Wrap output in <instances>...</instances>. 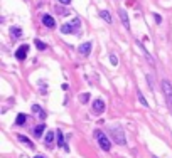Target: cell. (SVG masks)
Masks as SVG:
<instances>
[{
  "label": "cell",
  "instance_id": "9",
  "mask_svg": "<svg viewBox=\"0 0 172 158\" xmlns=\"http://www.w3.org/2000/svg\"><path fill=\"white\" fill-rule=\"evenodd\" d=\"M78 52L81 54V56H89V52H91V42H85V44H81L79 47H78Z\"/></svg>",
  "mask_w": 172,
  "mask_h": 158
},
{
  "label": "cell",
  "instance_id": "19",
  "mask_svg": "<svg viewBox=\"0 0 172 158\" xmlns=\"http://www.w3.org/2000/svg\"><path fill=\"white\" fill-rule=\"evenodd\" d=\"M36 47H37L39 50H46L47 49V44L42 42V40H39V39H36Z\"/></svg>",
  "mask_w": 172,
  "mask_h": 158
},
{
  "label": "cell",
  "instance_id": "25",
  "mask_svg": "<svg viewBox=\"0 0 172 158\" xmlns=\"http://www.w3.org/2000/svg\"><path fill=\"white\" fill-rule=\"evenodd\" d=\"M152 158H157V157H152Z\"/></svg>",
  "mask_w": 172,
  "mask_h": 158
},
{
  "label": "cell",
  "instance_id": "4",
  "mask_svg": "<svg viewBox=\"0 0 172 158\" xmlns=\"http://www.w3.org/2000/svg\"><path fill=\"white\" fill-rule=\"evenodd\" d=\"M27 52H29V46L27 44H22L19 49L15 50V57L19 61H24L25 57H27Z\"/></svg>",
  "mask_w": 172,
  "mask_h": 158
},
{
  "label": "cell",
  "instance_id": "18",
  "mask_svg": "<svg viewBox=\"0 0 172 158\" xmlns=\"http://www.w3.org/2000/svg\"><path fill=\"white\" fill-rule=\"evenodd\" d=\"M137 98H138V101L142 103V106H149V103H147V99L143 98V94H142V91H140V89L137 91Z\"/></svg>",
  "mask_w": 172,
  "mask_h": 158
},
{
  "label": "cell",
  "instance_id": "1",
  "mask_svg": "<svg viewBox=\"0 0 172 158\" xmlns=\"http://www.w3.org/2000/svg\"><path fill=\"white\" fill-rule=\"evenodd\" d=\"M95 136H96V140H98V145H100V148L101 150H105V151H110V150H111V141L108 140V136H106L103 131L96 129Z\"/></svg>",
  "mask_w": 172,
  "mask_h": 158
},
{
  "label": "cell",
  "instance_id": "5",
  "mask_svg": "<svg viewBox=\"0 0 172 158\" xmlns=\"http://www.w3.org/2000/svg\"><path fill=\"white\" fill-rule=\"evenodd\" d=\"M162 91H164V94H165V98L169 99V101H172V84L167 79L162 81Z\"/></svg>",
  "mask_w": 172,
  "mask_h": 158
},
{
  "label": "cell",
  "instance_id": "21",
  "mask_svg": "<svg viewBox=\"0 0 172 158\" xmlns=\"http://www.w3.org/2000/svg\"><path fill=\"white\" fill-rule=\"evenodd\" d=\"M110 61H111V64H113V66L118 64V59H116V56H115V54H110Z\"/></svg>",
  "mask_w": 172,
  "mask_h": 158
},
{
  "label": "cell",
  "instance_id": "20",
  "mask_svg": "<svg viewBox=\"0 0 172 158\" xmlns=\"http://www.w3.org/2000/svg\"><path fill=\"white\" fill-rule=\"evenodd\" d=\"M89 98H91V96H89L88 93H83V94H79V103H81V104H86V103L89 101Z\"/></svg>",
  "mask_w": 172,
  "mask_h": 158
},
{
  "label": "cell",
  "instance_id": "23",
  "mask_svg": "<svg viewBox=\"0 0 172 158\" xmlns=\"http://www.w3.org/2000/svg\"><path fill=\"white\" fill-rule=\"evenodd\" d=\"M59 2H61L63 5H69V3H71V0H59Z\"/></svg>",
  "mask_w": 172,
  "mask_h": 158
},
{
  "label": "cell",
  "instance_id": "2",
  "mask_svg": "<svg viewBox=\"0 0 172 158\" xmlns=\"http://www.w3.org/2000/svg\"><path fill=\"white\" fill-rule=\"evenodd\" d=\"M110 136L116 145H127V140H125V133L120 128H111L110 129Z\"/></svg>",
  "mask_w": 172,
  "mask_h": 158
},
{
  "label": "cell",
  "instance_id": "8",
  "mask_svg": "<svg viewBox=\"0 0 172 158\" xmlns=\"http://www.w3.org/2000/svg\"><path fill=\"white\" fill-rule=\"evenodd\" d=\"M56 138H57V146H59V148H64L66 151H69V146H67L66 141H64V136H63V131H61V129L56 131Z\"/></svg>",
  "mask_w": 172,
  "mask_h": 158
},
{
  "label": "cell",
  "instance_id": "22",
  "mask_svg": "<svg viewBox=\"0 0 172 158\" xmlns=\"http://www.w3.org/2000/svg\"><path fill=\"white\" fill-rule=\"evenodd\" d=\"M153 17H155V22H157V24H162V17H160L159 14H153Z\"/></svg>",
  "mask_w": 172,
  "mask_h": 158
},
{
  "label": "cell",
  "instance_id": "13",
  "mask_svg": "<svg viewBox=\"0 0 172 158\" xmlns=\"http://www.w3.org/2000/svg\"><path fill=\"white\" fill-rule=\"evenodd\" d=\"M25 121H27V114H24V113H19V114H17V119H15V125H17V126H22Z\"/></svg>",
  "mask_w": 172,
  "mask_h": 158
},
{
  "label": "cell",
  "instance_id": "24",
  "mask_svg": "<svg viewBox=\"0 0 172 158\" xmlns=\"http://www.w3.org/2000/svg\"><path fill=\"white\" fill-rule=\"evenodd\" d=\"M34 158H44V157H41V155H37V157H34Z\"/></svg>",
  "mask_w": 172,
  "mask_h": 158
},
{
  "label": "cell",
  "instance_id": "16",
  "mask_svg": "<svg viewBox=\"0 0 172 158\" xmlns=\"http://www.w3.org/2000/svg\"><path fill=\"white\" fill-rule=\"evenodd\" d=\"M100 17L105 20V22L111 24V15H110V12H106V10H101V12H100Z\"/></svg>",
  "mask_w": 172,
  "mask_h": 158
},
{
  "label": "cell",
  "instance_id": "11",
  "mask_svg": "<svg viewBox=\"0 0 172 158\" xmlns=\"http://www.w3.org/2000/svg\"><path fill=\"white\" fill-rule=\"evenodd\" d=\"M32 113H36V114H37V118L46 119V111L41 108L39 104H32Z\"/></svg>",
  "mask_w": 172,
  "mask_h": 158
},
{
  "label": "cell",
  "instance_id": "7",
  "mask_svg": "<svg viewBox=\"0 0 172 158\" xmlns=\"http://www.w3.org/2000/svg\"><path fill=\"white\" fill-rule=\"evenodd\" d=\"M103 111H105V101L103 99H95V103H93V113L100 114Z\"/></svg>",
  "mask_w": 172,
  "mask_h": 158
},
{
  "label": "cell",
  "instance_id": "17",
  "mask_svg": "<svg viewBox=\"0 0 172 158\" xmlns=\"http://www.w3.org/2000/svg\"><path fill=\"white\" fill-rule=\"evenodd\" d=\"M44 129H46V126H44V125H39V126H36V128H34V135H36L37 138H41V136H42V133H44Z\"/></svg>",
  "mask_w": 172,
  "mask_h": 158
},
{
  "label": "cell",
  "instance_id": "10",
  "mask_svg": "<svg viewBox=\"0 0 172 158\" xmlns=\"http://www.w3.org/2000/svg\"><path fill=\"white\" fill-rule=\"evenodd\" d=\"M118 15H120V20H122V24H123V27L127 30H130V22H128V15H127V12L123 9L118 10Z\"/></svg>",
  "mask_w": 172,
  "mask_h": 158
},
{
  "label": "cell",
  "instance_id": "3",
  "mask_svg": "<svg viewBox=\"0 0 172 158\" xmlns=\"http://www.w3.org/2000/svg\"><path fill=\"white\" fill-rule=\"evenodd\" d=\"M79 25H81V20L74 19L71 24H64V25L61 27V32H63V34H74V32L79 29Z\"/></svg>",
  "mask_w": 172,
  "mask_h": 158
},
{
  "label": "cell",
  "instance_id": "14",
  "mask_svg": "<svg viewBox=\"0 0 172 158\" xmlns=\"http://www.w3.org/2000/svg\"><path fill=\"white\" fill-rule=\"evenodd\" d=\"M10 34H12V39H19L20 35H22V29L20 27H12Z\"/></svg>",
  "mask_w": 172,
  "mask_h": 158
},
{
  "label": "cell",
  "instance_id": "15",
  "mask_svg": "<svg viewBox=\"0 0 172 158\" xmlns=\"http://www.w3.org/2000/svg\"><path fill=\"white\" fill-rule=\"evenodd\" d=\"M52 141H54V131H49L47 135H46V145H47V148L52 146Z\"/></svg>",
  "mask_w": 172,
  "mask_h": 158
},
{
  "label": "cell",
  "instance_id": "6",
  "mask_svg": "<svg viewBox=\"0 0 172 158\" xmlns=\"http://www.w3.org/2000/svg\"><path fill=\"white\" fill-rule=\"evenodd\" d=\"M42 24H44L47 29H54V27H56V20H54V17H51L49 14H44V15H42Z\"/></svg>",
  "mask_w": 172,
  "mask_h": 158
},
{
  "label": "cell",
  "instance_id": "12",
  "mask_svg": "<svg viewBox=\"0 0 172 158\" xmlns=\"http://www.w3.org/2000/svg\"><path fill=\"white\" fill-rule=\"evenodd\" d=\"M17 140H19V141H22V143H24L25 146H29L30 150H34V143H32L27 136H24V135H17Z\"/></svg>",
  "mask_w": 172,
  "mask_h": 158
}]
</instances>
